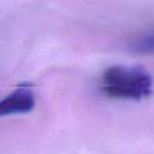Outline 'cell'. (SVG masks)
I'll use <instances>...</instances> for the list:
<instances>
[{"label": "cell", "instance_id": "1", "mask_svg": "<svg viewBox=\"0 0 154 154\" xmlns=\"http://www.w3.org/2000/svg\"><path fill=\"white\" fill-rule=\"evenodd\" d=\"M150 73L140 66L114 65L101 76V90L112 99L141 100L152 94Z\"/></svg>", "mask_w": 154, "mask_h": 154}, {"label": "cell", "instance_id": "2", "mask_svg": "<svg viewBox=\"0 0 154 154\" xmlns=\"http://www.w3.org/2000/svg\"><path fill=\"white\" fill-rule=\"evenodd\" d=\"M34 106L35 94L32 89L28 84H22L0 100V117L28 113Z\"/></svg>", "mask_w": 154, "mask_h": 154}, {"label": "cell", "instance_id": "3", "mask_svg": "<svg viewBox=\"0 0 154 154\" xmlns=\"http://www.w3.org/2000/svg\"><path fill=\"white\" fill-rule=\"evenodd\" d=\"M131 49L140 54H154V30L136 38L131 43Z\"/></svg>", "mask_w": 154, "mask_h": 154}]
</instances>
